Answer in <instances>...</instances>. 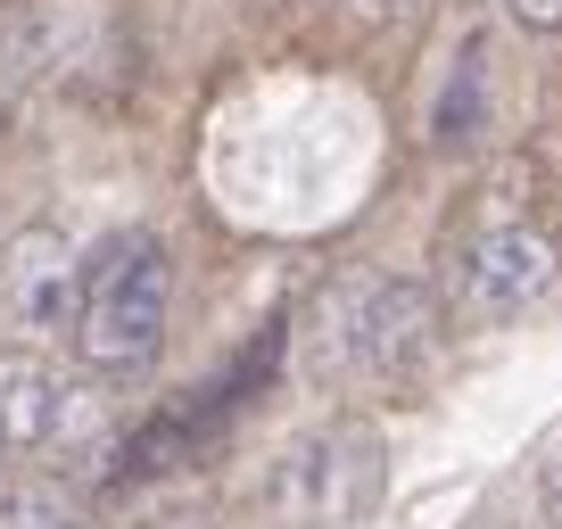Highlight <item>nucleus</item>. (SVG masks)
<instances>
[{
	"instance_id": "7ed1b4c3",
	"label": "nucleus",
	"mask_w": 562,
	"mask_h": 529,
	"mask_svg": "<svg viewBox=\"0 0 562 529\" xmlns=\"http://www.w3.org/2000/svg\"><path fill=\"white\" fill-rule=\"evenodd\" d=\"M430 356V290L381 273V282L348 290L339 315L323 323V372L331 381H405Z\"/></svg>"
},
{
	"instance_id": "ddd939ff",
	"label": "nucleus",
	"mask_w": 562,
	"mask_h": 529,
	"mask_svg": "<svg viewBox=\"0 0 562 529\" xmlns=\"http://www.w3.org/2000/svg\"><path fill=\"white\" fill-rule=\"evenodd\" d=\"M0 472H9V439H0Z\"/></svg>"
},
{
	"instance_id": "0eeeda50",
	"label": "nucleus",
	"mask_w": 562,
	"mask_h": 529,
	"mask_svg": "<svg viewBox=\"0 0 562 529\" xmlns=\"http://www.w3.org/2000/svg\"><path fill=\"white\" fill-rule=\"evenodd\" d=\"M83 423L75 381L34 348H0V439L9 447H58Z\"/></svg>"
},
{
	"instance_id": "39448f33",
	"label": "nucleus",
	"mask_w": 562,
	"mask_h": 529,
	"mask_svg": "<svg viewBox=\"0 0 562 529\" xmlns=\"http://www.w3.org/2000/svg\"><path fill=\"white\" fill-rule=\"evenodd\" d=\"M554 273H562V257H554V240H546L538 224H521V215L480 224L472 248H463V264H456L463 315L472 323H521L529 306L554 290Z\"/></svg>"
},
{
	"instance_id": "9b49d317",
	"label": "nucleus",
	"mask_w": 562,
	"mask_h": 529,
	"mask_svg": "<svg viewBox=\"0 0 562 529\" xmlns=\"http://www.w3.org/2000/svg\"><path fill=\"white\" fill-rule=\"evenodd\" d=\"M554 529H562V480H554Z\"/></svg>"
},
{
	"instance_id": "f8f14e48",
	"label": "nucleus",
	"mask_w": 562,
	"mask_h": 529,
	"mask_svg": "<svg viewBox=\"0 0 562 529\" xmlns=\"http://www.w3.org/2000/svg\"><path fill=\"white\" fill-rule=\"evenodd\" d=\"M364 9H405V0H364Z\"/></svg>"
},
{
	"instance_id": "1a4fd4ad",
	"label": "nucleus",
	"mask_w": 562,
	"mask_h": 529,
	"mask_svg": "<svg viewBox=\"0 0 562 529\" xmlns=\"http://www.w3.org/2000/svg\"><path fill=\"white\" fill-rule=\"evenodd\" d=\"M0 529H75V505L34 480V488H0Z\"/></svg>"
},
{
	"instance_id": "f03ea898",
	"label": "nucleus",
	"mask_w": 562,
	"mask_h": 529,
	"mask_svg": "<svg viewBox=\"0 0 562 529\" xmlns=\"http://www.w3.org/2000/svg\"><path fill=\"white\" fill-rule=\"evenodd\" d=\"M381 488H389L381 430L323 423V430H306V439L281 447L273 488H265V496H273V513L290 529H348V521H364V513L381 505Z\"/></svg>"
},
{
	"instance_id": "9d476101",
	"label": "nucleus",
	"mask_w": 562,
	"mask_h": 529,
	"mask_svg": "<svg viewBox=\"0 0 562 529\" xmlns=\"http://www.w3.org/2000/svg\"><path fill=\"white\" fill-rule=\"evenodd\" d=\"M513 18H521L529 34H562V0H513Z\"/></svg>"
},
{
	"instance_id": "6e6552de",
	"label": "nucleus",
	"mask_w": 562,
	"mask_h": 529,
	"mask_svg": "<svg viewBox=\"0 0 562 529\" xmlns=\"http://www.w3.org/2000/svg\"><path fill=\"white\" fill-rule=\"evenodd\" d=\"M480 124H488V50H480V42H463V50H456V75H447L439 108H430V142H439V149H463Z\"/></svg>"
},
{
	"instance_id": "423d86ee",
	"label": "nucleus",
	"mask_w": 562,
	"mask_h": 529,
	"mask_svg": "<svg viewBox=\"0 0 562 529\" xmlns=\"http://www.w3.org/2000/svg\"><path fill=\"white\" fill-rule=\"evenodd\" d=\"M75 306H83V257L58 224H34L0 248V315L18 323L25 339H75Z\"/></svg>"
},
{
	"instance_id": "f257e3e1",
	"label": "nucleus",
	"mask_w": 562,
	"mask_h": 529,
	"mask_svg": "<svg viewBox=\"0 0 562 529\" xmlns=\"http://www.w3.org/2000/svg\"><path fill=\"white\" fill-rule=\"evenodd\" d=\"M166 323H175V257L158 232H108L83 264V306H75V356L91 372H140L158 364Z\"/></svg>"
},
{
	"instance_id": "20e7f679",
	"label": "nucleus",
	"mask_w": 562,
	"mask_h": 529,
	"mask_svg": "<svg viewBox=\"0 0 562 529\" xmlns=\"http://www.w3.org/2000/svg\"><path fill=\"white\" fill-rule=\"evenodd\" d=\"M273 348H281V331H265L257 348L240 356V364L224 372V381H207V389H191V397H175L166 414H149V423L133 430V439L116 447V463H108V488H140V480H166V472H182V463H199L215 447V430L232 423V414L248 406V389L273 372Z\"/></svg>"
}]
</instances>
